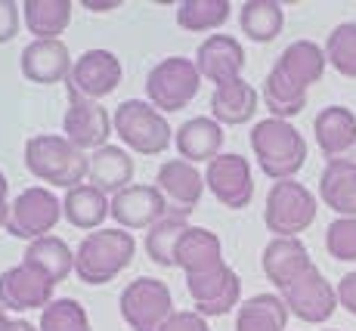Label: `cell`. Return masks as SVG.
Masks as SVG:
<instances>
[{
    "label": "cell",
    "instance_id": "1",
    "mask_svg": "<svg viewBox=\"0 0 356 331\" xmlns=\"http://www.w3.org/2000/svg\"><path fill=\"white\" fill-rule=\"evenodd\" d=\"M325 50L313 40H294L279 53L276 65L264 81L266 112L279 121H289L307 108V90L325 74Z\"/></svg>",
    "mask_w": 356,
    "mask_h": 331
},
{
    "label": "cell",
    "instance_id": "2",
    "mask_svg": "<svg viewBox=\"0 0 356 331\" xmlns=\"http://www.w3.org/2000/svg\"><path fill=\"white\" fill-rule=\"evenodd\" d=\"M251 149H254L260 170L276 183L294 180V174L307 164V140L291 121H257L251 130Z\"/></svg>",
    "mask_w": 356,
    "mask_h": 331
},
{
    "label": "cell",
    "instance_id": "3",
    "mask_svg": "<svg viewBox=\"0 0 356 331\" xmlns=\"http://www.w3.org/2000/svg\"><path fill=\"white\" fill-rule=\"evenodd\" d=\"M25 168L50 186L74 189V186H84L90 177V158L78 146H72L65 136L40 134L25 143Z\"/></svg>",
    "mask_w": 356,
    "mask_h": 331
},
{
    "label": "cell",
    "instance_id": "4",
    "mask_svg": "<svg viewBox=\"0 0 356 331\" xmlns=\"http://www.w3.org/2000/svg\"><path fill=\"white\" fill-rule=\"evenodd\" d=\"M136 241L127 229H97L74 251V273L84 285H106L134 264Z\"/></svg>",
    "mask_w": 356,
    "mask_h": 331
},
{
    "label": "cell",
    "instance_id": "5",
    "mask_svg": "<svg viewBox=\"0 0 356 331\" xmlns=\"http://www.w3.org/2000/svg\"><path fill=\"white\" fill-rule=\"evenodd\" d=\"M112 127L118 134V140L127 149L140 152V155H161L168 152L174 130L168 127V118L143 99H124L112 115Z\"/></svg>",
    "mask_w": 356,
    "mask_h": 331
},
{
    "label": "cell",
    "instance_id": "6",
    "mask_svg": "<svg viewBox=\"0 0 356 331\" xmlns=\"http://www.w3.org/2000/svg\"><path fill=\"white\" fill-rule=\"evenodd\" d=\"M316 195L298 180L273 183L266 192L264 223L276 239H298L316 220Z\"/></svg>",
    "mask_w": 356,
    "mask_h": 331
},
{
    "label": "cell",
    "instance_id": "7",
    "mask_svg": "<svg viewBox=\"0 0 356 331\" xmlns=\"http://www.w3.org/2000/svg\"><path fill=\"white\" fill-rule=\"evenodd\" d=\"M198 87H202V74L195 68V59L186 56L161 59L146 78V96L161 115L186 108L198 96Z\"/></svg>",
    "mask_w": 356,
    "mask_h": 331
},
{
    "label": "cell",
    "instance_id": "8",
    "mask_svg": "<svg viewBox=\"0 0 356 331\" xmlns=\"http://www.w3.org/2000/svg\"><path fill=\"white\" fill-rule=\"evenodd\" d=\"M118 309L130 331H161L164 322L177 313L168 282L152 275H140L130 282L118 298Z\"/></svg>",
    "mask_w": 356,
    "mask_h": 331
},
{
    "label": "cell",
    "instance_id": "9",
    "mask_svg": "<svg viewBox=\"0 0 356 331\" xmlns=\"http://www.w3.org/2000/svg\"><path fill=\"white\" fill-rule=\"evenodd\" d=\"M279 298L285 300L291 316H298L300 322H310V325L328 322L338 309V288H332V282L325 279L316 264L307 266L294 282H289L279 291Z\"/></svg>",
    "mask_w": 356,
    "mask_h": 331
},
{
    "label": "cell",
    "instance_id": "10",
    "mask_svg": "<svg viewBox=\"0 0 356 331\" xmlns=\"http://www.w3.org/2000/svg\"><path fill=\"white\" fill-rule=\"evenodd\" d=\"M63 217V202L44 186H31V189L19 192L10 204V217H6V232L13 239L38 241Z\"/></svg>",
    "mask_w": 356,
    "mask_h": 331
},
{
    "label": "cell",
    "instance_id": "11",
    "mask_svg": "<svg viewBox=\"0 0 356 331\" xmlns=\"http://www.w3.org/2000/svg\"><path fill=\"white\" fill-rule=\"evenodd\" d=\"M204 186H208L211 195H214L223 208H232V211L248 208L251 198H254V177H251L248 158L236 155V152L217 155L214 161H208Z\"/></svg>",
    "mask_w": 356,
    "mask_h": 331
},
{
    "label": "cell",
    "instance_id": "12",
    "mask_svg": "<svg viewBox=\"0 0 356 331\" xmlns=\"http://www.w3.org/2000/svg\"><path fill=\"white\" fill-rule=\"evenodd\" d=\"M63 134L81 152H87V149L97 152L112 136V118H108V112L97 99H87V96H81L78 90L68 87V108L63 118Z\"/></svg>",
    "mask_w": 356,
    "mask_h": 331
},
{
    "label": "cell",
    "instance_id": "13",
    "mask_svg": "<svg viewBox=\"0 0 356 331\" xmlns=\"http://www.w3.org/2000/svg\"><path fill=\"white\" fill-rule=\"evenodd\" d=\"M186 291L193 298V309L198 316H227L232 307H238L242 298V282L232 266H217L204 275H186Z\"/></svg>",
    "mask_w": 356,
    "mask_h": 331
},
{
    "label": "cell",
    "instance_id": "14",
    "mask_svg": "<svg viewBox=\"0 0 356 331\" xmlns=\"http://www.w3.org/2000/svg\"><path fill=\"white\" fill-rule=\"evenodd\" d=\"M53 282L29 264L10 266L0 273V307L6 313H25V309H44L53 303Z\"/></svg>",
    "mask_w": 356,
    "mask_h": 331
},
{
    "label": "cell",
    "instance_id": "15",
    "mask_svg": "<svg viewBox=\"0 0 356 331\" xmlns=\"http://www.w3.org/2000/svg\"><path fill=\"white\" fill-rule=\"evenodd\" d=\"M155 189L161 192L164 204H168V213L186 217V213L195 211L198 202H202L204 177L195 170V164L183 161V158H170V161H164L159 168Z\"/></svg>",
    "mask_w": 356,
    "mask_h": 331
},
{
    "label": "cell",
    "instance_id": "16",
    "mask_svg": "<svg viewBox=\"0 0 356 331\" xmlns=\"http://www.w3.org/2000/svg\"><path fill=\"white\" fill-rule=\"evenodd\" d=\"M121 59L112 50H87L74 59L72 78L65 81V87L78 90L87 99H102L121 84Z\"/></svg>",
    "mask_w": 356,
    "mask_h": 331
},
{
    "label": "cell",
    "instance_id": "17",
    "mask_svg": "<svg viewBox=\"0 0 356 331\" xmlns=\"http://www.w3.org/2000/svg\"><path fill=\"white\" fill-rule=\"evenodd\" d=\"M195 68H198V74L208 78L214 87L242 81L245 50L232 34H211L195 50Z\"/></svg>",
    "mask_w": 356,
    "mask_h": 331
},
{
    "label": "cell",
    "instance_id": "18",
    "mask_svg": "<svg viewBox=\"0 0 356 331\" xmlns=\"http://www.w3.org/2000/svg\"><path fill=\"white\" fill-rule=\"evenodd\" d=\"M112 217L121 229H152L168 217V204L155 186H127L112 195Z\"/></svg>",
    "mask_w": 356,
    "mask_h": 331
},
{
    "label": "cell",
    "instance_id": "19",
    "mask_svg": "<svg viewBox=\"0 0 356 331\" xmlns=\"http://www.w3.org/2000/svg\"><path fill=\"white\" fill-rule=\"evenodd\" d=\"M313 134L328 161H344L356 149V115L347 106H328L313 118Z\"/></svg>",
    "mask_w": 356,
    "mask_h": 331
},
{
    "label": "cell",
    "instance_id": "20",
    "mask_svg": "<svg viewBox=\"0 0 356 331\" xmlns=\"http://www.w3.org/2000/svg\"><path fill=\"white\" fill-rule=\"evenodd\" d=\"M22 74L34 84H63L72 78V56L63 40H31L22 50Z\"/></svg>",
    "mask_w": 356,
    "mask_h": 331
},
{
    "label": "cell",
    "instance_id": "21",
    "mask_svg": "<svg viewBox=\"0 0 356 331\" xmlns=\"http://www.w3.org/2000/svg\"><path fill=\"white\" fill-rule=\"evenodd\" d=\"M260 266H264L266 279L282 291V288L298 279L307 266H313V260H310V251H307V245L300 239H273L270 245L264 248Z\"/></svg>",
    "mask_w": 356,
    "mask_h": 331
},
{
    "label": "cell",
    "instance_id": "22",
    "mask_svg": "<svg viewBox=\"0 0 356 331\" xmlns=\"http://www.w3.org/2000/svg\"><path fill=\"white\" fill-rule=\"evenodd\" d=\"M223 127L214 118H193L183 121L174 130V143L177 152L183 155V161L195 164V161H214L223 149Z\"/></svg>",
    "mask_w": 356,
    "mask_h": 331
},
{
    "label": "cell",
    "instance_id": "23",
    "mask_svg": "<svg viewBox=\"0 0 356 331\" xmlns=\"http://www.w3.org/2000/svg\"><path fill=\"white\" fill-rule=\"evenodd\" d=\"M177 266L186 275H204L223 266V245L217 239V232L189 226V232L177 245Z\"/></svg>",
    "mask_w": 356,
    "mask_h": 331
},
{
    "label": "cell",
    "instance_id": "24",
    "mask_svg": "<svg viewBox=\"0 0 356 331\" xmlns=\"http://www.w3.org/2000/svg\"><path fill=\"white\" fill-rule=\"evenodd\" d=\"M319 198L338 217H356V161H328L319 177Z\"/></svg>",
    "mask_w": 356,
    "mask_h": 331
},
{
    "label": "cell",
    "instance_id": "25",
    "mask_svg": "<svg viewBox=\"0 0 356 331\" xmlns=\"http://www.w3.org/2000/svg\"><path fill=\"white\" fill-rule=\"evenodd\" d=\"M257 90L245 81H232V84L214 87L211 93V118L217 124H227V127H238V124L251 121L257 112Z\"/></svg>",
    "mask_w": 356,
    "mask_h": 331
},
{
    "label": "cell",
    "instance_id": "26",
    "mask_svg": "<svg viewBox=\"0 0 356 331\" xmlns=\"http://www.w3.org/2000/svg\"><path fill=\"white\" fill-rule=\"evenodd\" d=\"M134 180V158L118 146H102L90 155V186H97L99 192L118 195L121 189Z\"/></svg>",
    "mask_w": 356,
    "mask_h": 331
},
{
    "label": "cell",
    "instance_id": "27",
    "mask_svg": "<svg viewBox=\"0 0 356 331\" xmlns=\"http://www.w3.org/2000/svg\"><path fill=\"white\" fill-rule=\"evenodd\" d=\"M63 217L78 229H97L102 220L112 217V202L106 198V192H99L90 183L74 186L63 198Z\"/></svg>",
    "mask_w": 356,
    "mask_h": 331
},
{
    "label": "cell",
    "instance_id": "28",
    "mask_svg": "<svg viewBox=\"0 0 356 331\" xmlns=\"http://www.w3.org/2000/svg\"><path fill=\"white\" fill-rule=\"evenodd\" d=\"M289 316V307L279 294H254L238 303L236 331H285Z\"/></svg>",
    "mask_w": 356,
    "mask_h": 331
},
{
    "label": "cell",
    "instance_id": "29",
    "mask_svg": "<svg viewBox=\"0 0 356 331\" xmlns=\"http://www.w3.org/2000/svg\"><path fill=\"white\" fill-rule=\"evenodd\" d=\"M22 19L34 40H59L72 22V0H25Z\"/></svg>",
    "mask_w": 356,
    "mask_h": 331
},
{
    "label": "cell",
    "instance_id": "30",
    "mask_svg": "<svg viewBox=\"0 0 356 331\" xmlns=\"http://www.w3.org/2000/svg\"><path fill=\"white\" fill-rule=\"evenodd\" d=\"M25 264L34 266L38 273H44L53 285H59L68 279V273H74V251L56 236H44L38 241H29L25 248Z\"/></svg>",
    "mask_w": 356,
    "mask_h": 331
},
{
    "label": "cell",
    "instance_id": "31",
    "mask_svg": "<svg viewBox=\"0 0 356 331\" xmlns=\"http://www.w3.org/2000/svg\"><path fill=\"white\" fill-rule=\"evenodd\" d=\"M285 10L276 0H245L238 10V29L248 34L254 44H270L282 34Z\"/></svg>",
    "mask_w": 356,
    "mask_h": 331
},
{
    "label": "cell",
    "instance_id": "32",
    "mask_svg": "<svg viewBox=\"0 0 356 331\" xmlns=\"http://www.w3.org/2000/svg\"><path fill=\"white\" fill-rule=\"evenodd\" d=\"M189 232V223L186 217H174V213H168L164 220L152 226V229L146 232V254L152 264L164 266V270H170V266H177V245H180V239Z\"/></svg>",
    "mask_w": 356,
    "mask_h": 331
},
{
    "label": "cell",
    "instance_id": "33",
    "mask_svg": "<svg viewBox=\"0 0 356 331\" xmlns=\"http://www.w3.org/2000/svg\"><path fill=\"white\" fill-rule=\"evenodd\" d=\"M229 0H183L177 3V25L183 31H217L229 19Z\"/></svg>",
    "mask_w": 356,
    "mask_h": 331
},
{
    "label": "cell",
    "instance_id": "34",
    "mask_svg": "<svg viewBox=\"0 0 356 331\" xmlns=\"http://www.w3.org/2000/svg\"><path fill=\"white\" fill-rule=\"evenodd\" d=\"M325 59L344 78H356V22H341L325 38Z\"/></svg>",
    "mask_w": 356,
    "mask_h": 331
},
{
    "label": "cell",
    "instance_id": "35",
    "mask_svg": "<svg viewBox=\"0 0 356 331\" xmlns=\"http://www.w3.org/2000/svg\"><path fill=\"white\" fill-rule=\"evenodd\" d=\"M38 331H90V319H87V309L74 298H59L40 309Z\"/></svg>",
    "mask_w": 356,
    "mask_h": 331
},
{
    "label": "cell",
    "instance_id": "36",
    "mask_svg": "<svg viewBox=\"0 0 356 331\" xmlns=\"http://www.w3.org/2000/svg\"><path fill=\"white\" fill-rule=\"evenodd\" d=\"M325 251L334 260L353 264L356 260V217H338L325 229Z\"/></svg>",
    "mask_w": 356,
    "mask_h": 331
},
{
    "label": "cell",
    "instance_id": "37",
    "mask_svg": "<svg viewBox=\"0 0 356 331\" xmlns=\"http://www.w3.org/2000/svg\"><path fill=\"white\" fill-rule=\"evenodd\" d=\"M19 10L16 0H0V44H10L19 34Z\"/></svg>",
    "mask_w": 356,
    "mask_h": 331
},
{
    "label": "cell",
    "instance_id": "38",
    "mask_svg": "<svg viewBox=\"0 0 356 331\" xmlns=\"http://www.w3.org/2000/svg\"><path fill=\"white\" fill-rule=\"evenodd\" d=\"M161 331H211L204 316H198L195 309H177L168 322H164Z\"/></svg>",
    "mask_w": 356,
    "mask_h": 331
},
{
    "label": "cell",
    "instance_id": "39",
    "mask_svg": "<svg viewBox=\"0 0 356 331\" xmlns=\"http://www.w3.org/2000/svg\"><path fill=\"white\" fill-rule=\"evenodd\" d=\"M338 307H344L350 316H356V273H347L338 282Z\"/></svg>",
    "mask_w": 356,
    "mask_h": 331
},
{
    "label": "cell",
    "instance_id": "40",
    "mask_svg": "<svg viewBox=\"0 0 356 331\" xmlns=\"http://www.w3.org/2000/svg\"><path fill=\"white\" fill-rule=\"evenodd\" d=\"M10 183H6V174L0 170V226H6V217H10Z\"/></svg>",
    "mask_w": 356,
    "mask_h": 331
},
{
    "label": "cell",
    "instance_id": "41",
    "mask_svg": "<svg viewBox=\"0 0 356 331\" xmlns=\"http://www.w3.org/2000/svg\"><path fill=\"white\" fill-rule=\"evenodd\" d=\"M0 331H38V328L25 319H13V316L3 309V313H0Z\"/></svg>",
    "mask_w": 356,
    "mask_h": 331
},
{
    "label": "cell",
    "instance_id": "42",
    "mask_svg": "<svg viewBox=\"0 0 356 331\" xmlns=\"http://www.w3.org/2000/svg\"><path fill=\"white\" fill-rule=\"evenodd\" d=\"M87 10L93 13H108V10H118V0H108V3H93V0H84Z\"/></svg>",
    "mask_w": 356,
    "mask_h": 331
},
{
    "label": "cell",
    "instance_id": "43",
    "mask_svg": "<svg viewBox=\"0 0 356 331\" xmlns=\"http://www.w3.org/2000/svg\"><path fill=\"white\" fill-rule=\"evenodd\" d=\"M0 313H3V307H0Z\"/></svg>",
    "mask_w": 356,
    "mask_h": 331
}]
</instances>
